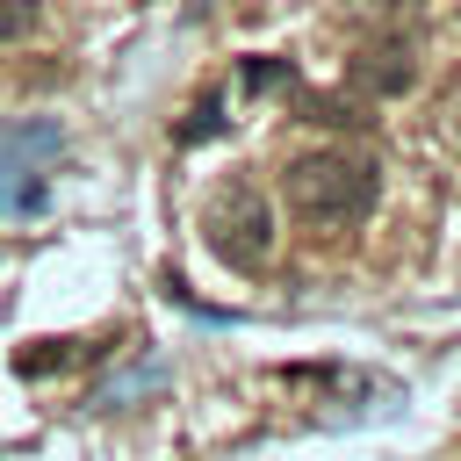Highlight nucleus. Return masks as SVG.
Instances as JSON below:
<instances>
[{"label": "nucleus", "instance_id": "obj_1", "mask_svg": "<svg viewBox=\"0 0 461 461\" xmlns=\"http://www.w3.org/2000/svg\"><path fill=\"white\" fill-rule=\"evenodd\" d=\"M281 194H288V216H303L317 230H346V223H367L375 216L382 173L360 151H303V158H288Z\"/></svg>", "mask_w": 461, "mask_h": 461}, {"label": "nucleus", "instance_id": "obj_2", "mask_svg": "<svg viewBox=\"0 0 461 461\" xmlns=\"http://www.w3.org/2000/svg\"><path fill=\"white\" fill-rule=\"evenodd\" d=\"M202 238H209V252H216L230 274H259V267L274 259V209H267V194H259L252 180L216 187L209 209H202Z\"/></svg>", "mask_w": 461, "mask_h": 461}, {"label": "nucleus", "instance_id": "obj_3", "mask_svg": "<svg viewBox=\"0 0 461 461\" xmlns=\"http://www.w3.org/2000/svg\"><path fill=\"white\" fill-rule=\"evenodd\" d=\"M353 79L375 86V94H411V79H418L411 43H367V50L353 58Z\"/></svg>", "mask_w": 461, "mask_h": 461}, {"label": "nucleus", "instance_id": "obj_4", "mask_svg": "<svg viewBox=\"0 0 461 461\" xmlns=\"http://www.w3.org/2000/svg\"><path fill=\"white\" fill-rule=\"evenodd\" d=\"M36 22H43V7H36V0H0V43L36 36Z\"/></svg>", "mask_w": 461, "mask_h": 461}]
</instances>
